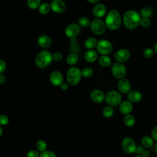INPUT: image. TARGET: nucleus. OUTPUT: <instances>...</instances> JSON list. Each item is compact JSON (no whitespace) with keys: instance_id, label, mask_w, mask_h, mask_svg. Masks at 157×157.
I'll return each instance as SVG.
<instances>
[{"instance_id":"e433bc0d","label":"nucleus","mask_w":157,"mask_h":157,"mask_svg":"<svg viewBox=\"0 0 157 157\" xmlns=\"http://www.w3.org/2000/svg\"><path fill=\"white\" fill-rule=\"evenodd\" d=\"M9 118L5 115H0V125H6L9 123Z\"/></svg>"},{"instance_id":"0eeeda50","label":"nucleus","mask_w":157,"mask_h":157,"mask_svg":"<svg viewBox=\"0 0 157 157\" xmlns=\"http://www.w3.org/2000/svg\"><path fill=\"white\" fill-rule=\"evenodd\" d=\"M105 22L100 18H95L90 23V29L92 33L96 35L102 34L105 32Z\"/></svg>"},{"instance_id":"b1692460","label":"nucleus","mask_w":157,"mask_h":157,"mask_svg":"<svg viewBox=\"0 0 157 157\" xmlns=\"http://www.w3.org/2000/svg\"><path fill=\"white\" fill-rule=\"evenodd\" d=\"M124 124L128 127H132L134 126L136 123L135 118L133 115L131 114H128L124 115L123 119Z\"/></svg>"},{"instance_id":"9b49d317","label":"nucleus","mask_w":157,"mask_h":157,"mask_svg":"<svg viewBox=\"0 0 157 157\" xmlns=\"http://www.w3.org/2000/svg\"><path fill=\"white\" fill-rule=\"evenodd\" d=\"M49 80L53 86H60L63 83V75L59 71H54L50 74Z\"/></svg>"},{"instance_id":"37998d69","label":"nucleus","mask_w":157,"mask_h":157,"mask_svg":"<svg viewBox=\"0 0 157 157\" xmlns=\"http://www.w3.org/2000/svg\"><path fill=\"white\" fill-rule=\"evenodd\" d=\"M69 42H70V44L72 45H75L77 44V38H76V37H73L69 38Z\"/></svg>"},{"instance_id":"c03bdc74","label":"nucleus","mask_w":157,"mask_h":157,"mask_svg":"<svg viewBox=\"0 0 157 157\" xmlns=\"http://www.w3.org/2000/svg\"><path fill=\"white\" fill-rule=\"evenodd\" d=\"M59 86H60L61 89L62 90H64V91L66 90L68 88V85L66 83H65V82H63Z\"/></svg>"},{"instance_id":"c9c22d12","label":"nucleus","mask_w":157,"mask_h":157,"mask_svg":"<svg viewBox=\"0 0 157 157\" xmlns=\"http://www.w3.org/2000/svg\"><path fill=\"white\" fill-rule=\"evenodd\" d=\"M53 60L55 61H60L63 58V55L59 52H56L53 54H52Z\"/></svg>"},{"instance_id":"6ab92c4d","label":"nucleus","mask_w":157,"mask_h":157,"mask_svg":"<svg viewBox=\"0 0 157 157\" xmlns=\"http://www.w3.org/2000/svg\"><path fill=\"white\" fill-rule=\"evenodd\" d=\"M128 100L132 103H136L140 101L142 99V94L137 90L130 91L128 93Z\"/></svg>"},{"instance_id":"2f4dec72","label":"nucleus","mask_w":157,"mask_h":157,"mask_svg":"<svg viewBox=\"0 0 157 157\" xmlns=\"http://www.w3.org/2000/svg\"><path fill=\"white\" fill-rule=\"evenodd\" d=\"M36 148L39 151H44L47 148V144L43 140H39L36 143Z\"/></svg>"},{"instance_id":"1a4fd4ad","label":"nucleus","mask_w":157,"mask_h":157,"mask_svg":"<svg viewBox=\"0 0 157 157\" xmlns=\"http://www.w3.org/2000/svg\"><path fill=\"white\" fill-rule=\"evenodd\" d=\"M112 73L113 76L117 79H121L126 74V68L125 66L121 63H115L112 67Z\"/></svg>"},{"instance_id":"c756f323","label":"nucleus","mask_w":157,"mask_h":157,"mask_svg":"<svg viewBox=\"0 0 157 157\" xmlns=\"http://www.w3.org/2000/svg\"><path fill=\"white\" fill-rule=\"evenodd\" d=\"M78 22L79 26H82L83 28H86L88 26H90V23H91L90 19L87 17H85V16L80 17L78 18Z\"/></svg>"},{"instance_id":"2eb2a0df","label":"nucleus","mask_w":157,"mask_h":157,"mask_svg":"<svg viewBox=\"0 0 157 157\" xmlns=\"http://www.w3.org/2000/svg\"><path fill=\"white\" fill-rule=\"evenodd\" d=\"M90 98L94 103L99 104L105 99V95L103 91L99 89H94L90 93Z\"/></svg>"},{"instance_id":"f03ea898","label":"nucleus","mask_w":157,"mask_h":157,"mask_svg":"<svg viewBox=\"0 0 157 157\" xmlns=\"http://www.w3.org/2000/svg\"><path fill=\"white\" fill-rule=\"evenodd\" d=\"M105 23L110 30L118 29L121 25V17L118 11L115 9L110 10L105 17Z\"/></svg>"},{"instance_id":"4be33fe9","label":"nucleus","mask_w":157,"mask_h":157,"mask_svg":"<svg viewBox=\"0 0 157 157\" xmlns=\"http://www.w3.org/2000/svg\"><path fill=\"white\" fill-rule=\"evenodd\" d=\"M141 144L145 148H151L154 145V140L151 136H144L141 139Z\"/></svg>"},{"instance_id":"3c124183","label":"nucleus","mask_w":157,"mask_h":157,"mask_svg":"<svg viewBox=\"0 0 157 157\" xmlns=\"http://www.w3.org/2000/svg\"><path fill=\"white\" fill-rule=\"evenodd\" d=\"M134 157H142L141 155H136V156H134Z\"/></svg>"},{"instance_id":"423d86ee","label":"nucleus","mask_w":157,"mask_h":157,"mask_svg":"<svg viewBox=\"0 0 157 157\" xmlns=\"http://www.w3.org/2000/svg\"><path fill=\"white\" fill-rule=\"evenodd\" d=\"M121 147L123 151L127 154H132L136 152V144L134 140L130 137H125L121 141Z\"/></svg>"},{"instance_id":"09e8293b","label":"nucleus","mask_w":157,"mask_h":157,"mask_svg":"<svg viewBox=\"0 0 157 157\" xmlns=\"http://www.w3.org/2000/svg\"><path fill=\"white\" fill-rule=\"evenodd\" d=\"M153 50L156 53H157V42L155 44V45L153 46Z\"/></svg>"},{"instance_id":"412c9836","label":"nucleus","mask_w":157,"mask_h":157,"mask_svg":"<svg viewBox=\"0 0 157 157\" xmlns=\"http://www.w3.org/2000/svg\"><path fill=\"white\" fill-rule=\"evenodd\" d=\"M97 43H98V40H96V38L90 37L85 39L84 42V45L86 48L89 50H92L93 48L96 47Z\"/></svg>"},{"instance_id":"39448f33","label":"nucleus","mask_w":157,"mask_h":157,"mask_svg":"<svg viewBox=\"0 0 157 157\" xmlns=\"http://www.w3.org/2000/svg\"><path fill=\"white\" fill-rule=\"evenodd\" d=\"M105 100L109 105L117 106L122 102V97L118 91L111 90L105 94Z\"/></svg>"},{"instance_id":"79ce46f5","label":"nucleus","mask_w":157,"mask_h":157,"mask_svg":"<svg viewBox=\"0 0 157 157\" xmlns=\"http://www.w3.org/2000/svg\"><path fill=\"white\" fill-rule=\"evenodd\" d=\"M6 77L3 74H0V84H4L6 82Z\"/></svg>"},{"instance_id":"5701e85b","label":"nucleus","mask_w":157,"mask_h":157,"mask_svg":"<svg viewBox=\"0 0 157 157\" xmlns=\"http://www.w3.org/2000/svg\"><path fill=\"white\" fill-rule=\"evenodd\" d=\"M78 59H79V57L77 53H71L67 56L66 62L69 65L74 66L78 63Z\"/></svg>"},{"instance_id":"a211bd4d","label":"nucleus","mask_w":157,"mask_h":157,"mask_svg":"<svg viewBox=\"0 0 157 157\" xmlns=\"http://www.w3.org/2000/svg\"><path fill=\"white\" fill-rule=\"evenodd\" d=\"M37 42L40 47L42 48H48L52 45V39L48 36L42 34L38 37Z\"/></svg>"},{"instance_id":"a19ab883","label":"nucleus","mask_w":157,"mask_h":157,"mask_svg":"<svg viewBox=\"0 0 157 157\" xmlns=\"http://www.w3.org/2000/svg\"><path fill=\"white\" fill-rule=\"evenodd\" d=\"M144 147H142V146H138L136 148V153H137V154H138L139 155H141L142 153H143V151H144Z\"/></svg>"},{"instance_id":"9d476101","label":"nucleus","mask_w":157,"mask_h":157,"mask_svg":"<svg viewBox=\"0 0 157 157\" xmlns=\"http://www.w3.org/2000/svg\"><path fill=\"white\" fill-rule=\"evenodd\" d=\"M50 6L51 10L57 13H63L67 8L66 4L63 0H52Z\"/></svg>"},{"instance_id":"393cba45","label":"nucleus","mask_w":157,"mask_h":157,"mask_svg":"<svg viewBox=\"0 0 157 157\" xmlns=\"http://www.w3.org/2000/svg\"><path fill=\"white\" fill-rule=\"evenodd\" d=\"M99 63L102 67H109L112 64V60L107 55H102L98 59Z\"/></svg>"},{"instance_id":"4c0bfd02","label":"nucleus","mask_w":157,"mask_h":157,"mask_svg":"<svg viewBox=\"0 0 157 157\" xmlns=\"http://www.w3.org/2000/svg\"><path fill=\"white\" fill-rule=\"evenodd\" d=\"M26 157H39V154L37 150H31L27 153Z\"/></svg>"},{"instance_id":"7ed1b4c3","label":"nucleus","mask_w":157,"mask_h":157,"mask_svg":"<svg viewBox=\"0 0 157 157\" xmlns=\"http://www.w3.org/2000/svg\"><path fill=\"white\" fill-rule=\"evenodd\" d=\"M52 60V54L48 50H42L36 55L35 64L37 67L44 69L47 67Z\"/></svg>"},{"instance_id":"a878e982","label":"nucleus","mask_w":157,"mask_h":157,"mask_svg":"<svg viewBox=\"0 0 157 157\" xmlns=\"http://www.w3.org/2000/svg\"><path fill=\"white\" fill-rule=\"evenodd\" d=\"M39 12L42 15H46L49 13L50 11V6L47 2H43L41 3L40 6L38 8Z\"/></svg>"},{"instance_id":"4468645a","label":"nucleus","mask_w":157,"mask_h":157,"mask_svg":"<svg viewBox=\"0 0 157 157\" xmlns=\"http://www.w3.org/2000/svg\"><path fill=\"white\" fill-rule=\"evenodd\" d=\"M117 88L120 93L123 94H126L131 91V84L129 80L123 78L119 80L118 82Z\"/></svg>"},{"instance_id":"58836bf2","label":"nucleus","mask_w":157,"mask_h":157,"mask_svg":"<svg viewBox=\"0 0 157 157\" xmlns=\"http://www.w3.org/2000/svg\"><path fill=\"white\" fill-rule=\"evenodd\" d=\"M6 67L7 66L6 62L3 59H0V74H3L6 71Z\"/></svg>"},{"instance_id":"7c9ffc66","label":"nucleus","mask_w":157,"mask_h":157,"mask_svg":"<svg viewBox=\"0 0 157 157\" xmlns=\"http://www.w3.org/2000/svg\"><path fill=\"white\" fill-rule=\"evenodd\" d=\"M81 73H82V77L85 78H89L92 76L93 74V71L91 67H86L82 69V70L81 71Z\"/></svg>"},{"instance_id":"f704fd0d","label":"nucleus","mask_w":157,"mask_h":157,"mask_svg":"<svg viewBox=\"0 0 157 157\" xmlns=\"http://www.w3.org/2000/svg\"><path fill=\"white\" fill-rule=\"evenodd\" d=\"M39 157H57L56 154L51 151L45 150L44 151L41 152L39 155Z\"/></svg>"},{"instance_id":"20e7f679","label":"nucleus","mask_w":157,"mask_h":157,"mask_svg":"<svg viewBox=\"0 0 157 157\" xmlns=\"http://www.w3.org/2000/svg\"><path fill=\"white\" fill-rule=\"evenodd\" d=\"M81 70L76 67H70L66 73V79L67 82L71 85H77L82 78Z\"/></svg>"},{"instance_id":"dca6fc26","label":"nucleus","mask_w":157,"mask_h":157,"mask_svg":"<svg viewBox=\"0 0 157 157\" xmlns=\"http://www.w3.org/2000/svg\"><path fill=\"white\" fill-rule=\"evenodd\" d=\"M107 12L106 6L103 4H96L92 10L93 15L96 18H99L105 15Z\"/></svg>"},{"instance_id":"cd10ccee","label":"nucleus","mask_w":157,"mask_h":157,"mask_svg":"<svg viewBox=\"0 0 157 157\" xmlns=\"http://www.w3.org/2000/svg\"><path fill=\"white\" fill-rule=\"evenodd\" d=\"M153 14L152 9L149 7H144L140 10V16L142 18H149Z\"/></svg>"},{"instance_id":"72a5a7b5","label":"nucleus","mask_w":157,"mask_h":157,"mask_svg":"<svg viewBox=\"0 0 157 157\" xmlns=\"http://www.w3.org/2000/svg\"><path fill=\"white\" fill-rule=\"evenodd\" d=\"M139 25L144 28H148L151 25V21L148 18H141Z\"/></svg>"},{"instance_id":"f257e3e1","label":"nucleus","mask_w":157,"mask_h":157,"mask_svg":"<svg viewBox=\"0 0 157 157\" xmlns=\"http://www.w3.org/2000/svg\"><path fill=\"white\" fill-rule=\"evenodd\" d=\"M140 19L141 16L137 11L129 10L123 14V22L127 29H134L139 26Z\"/></svg>"},{"instance_id":"6e6552de","label":"nucleus","mask_w":157,"mask_h":157,"mask_svg":"<svg viewBox=\"0 0 157 157\" xmlns=\"http://www.w3.org/2000/svg\"><path fill=\"white\" fill-rule=\"evenodd\" d=\"M96 48L98 52L102 55H107L112 51L113 45L109 40L101 39L98 41Z\"/></svg>"},{"instance_id":"49530a36","label":"nucleus","mask_w":157,"mask_h":157,"mask_svg":"<svg viewBox=\"0 0 157 157\" xmlns=\"http://www.w3.org/2000/svg\"><path fill=\"white\" fill-rule=\"evenodd\" d=\"M88 2L91 3V4H96L97 2H98L100 0H86Z\"/></svg>"},{"instance_id":"f8f14e48","label":"nucleus","mask_w":157,"mask_h":157,"mask_svg":"<svg viewBox=\"0 0 157 157\" xmlns=\"http://www.w3.org/2000/svg\"><path fill=\"white\" fill-rule=\"evenodd\" d=\"M65 34L69 37H76L80 32V26L78 24L73 23L69 24L65 29Z\"/></svg>"},{"instance_id":"ea45409f","label":"nucleus","mask_w":157,"mask_h":157,"mask_svg":"<svg viewBox=\"0 0 157 157\" xmlns=\"http://www.w3.org/2000/svg\"><path fill=\"white\" fill-rule=\"evenodd\" d=\"M151 137L154 140L157 141V126L152 129L151 131Z\"/></svg>"},{"instance_id":"473e14b6","label":"nucleus","mask_w":157,"mask_h":157,"mask_svg":"<svg viewBox=\"0 0 157 157\" xmlns=\"http://www.w3.org/2000/svg\"><path fill=\"white\" fill-rule=\"evenodd\" d=\"M154 52H155L154 50L151 48H146L142 52V55L144 58L147 59H150L153 56Z\"/></svg>"},{"instance_id":"c85d7f7f","label":"nucleus","mask_w":157,"mask_h":157,"mask_svg":"<svg viewBox=\"0 0 157 157\" xmlns=\"http://www.w3.org/2000/svg\"><path fill=\"white\" fill-rule=\"evenodd\" d=\"M41 4V0H27V5L28 7L32 10L39 8Z\"/></svg>"},{"instance_id":"de8ad7c7","label":"nucleus","mask_w":157,"mask_h":157,"mask_svg":"<svg viewBox=\"0 0 157 157\" xmlns=\"http://www.w3.org/2000/svg\"><path fill=\"white\" fill-rule=\"evenodd\" d=\"M153 149H154V151H155V153L157 155V142L154 144V145H153Z\"/></svg>"},{"instance_id":"8fccbe9b","label":"nucleus","mask_w":157,"mask_h":157,"mask_svg":"<svg viewBox=\"0 0 157 157\" xmlns=\"http://www.w3.org/2000/svg\"><path fill=\"white\" fill-rule=\"evenodd\" d=\"M2 134V128L0 126V137L1 136Z\"/></svg>"},{"instance_id":"aec40b11","label":"nucleus","mask_w":157,"mask_h":157,"mask_svg":"<svg viewBox=\"0 0 157 157\" xmlns=\"http://www.w3.org/2000/svg\"><path fill=\"white\" fill-rule=\"evenodd\" d=\"M84 58L88 63H93L98 58V53L93 50H89L85 52Z\"/></svg>"},{"instance_id":"f3484780","label":"nucleus","mask_w":157,"mask_h":157,"mask_svg":"<svg viewBox=\"0 0 157 157\" xmlns=\"http://www.w3.org/2000/svg\"><path fill=\"white\" fill-rule=\"evenodd\" d=\"M133 109V105L132 103L127 101H122L119 105V111L123 115H128L130 114Z\"/></svg>"},{"instance_id":"ddd939ff","label":"nucleus","mask_w":157,"mask_h":157,"mask_svg":"<svg viewBox=\"0 0 157 157\" xmlns=\"http://www.w3.org/2000/svg\"><path fill=\"white\" fill-rule=\"evenodd\" d=\"M114 57L118 63H123L127 61L130 57V52L126 48H121L114 53Z\"/></svg>"},{"instance_id":"bb28decb","label":"nucleus","mask_w":157,"mask_h":157,"mask_svg":"<svg viewBox=\"0 0 157 157\" xmlns=\"http://www.w3.org/2000/svg\"><path fill=\"white\" fill-rule=\"evenodd\" d=\"M113 113H114V110L112 107V106H110V105L105 106L102 109V113L103 116L107 118H111L113 116Z\"/></svg>"},{"instance_id":"a18cd8bd","label":"nucleus","mask_w":157,"mask_h":157,"mask_svg":"<svg viewBox=\"0 0 157 157\" xmlns=\"http://www.w3.org/2000/svg\"><path fill=\"white\" fill-rule=\"evenodd\" d=\"M150 153L149 151H148V150H144V151H143V153H142L141 156H142V157H149V156H150Z\"/></svg>"}]
</instances>
